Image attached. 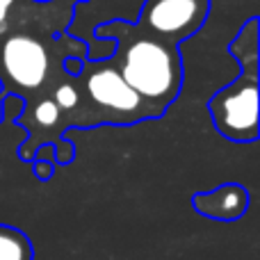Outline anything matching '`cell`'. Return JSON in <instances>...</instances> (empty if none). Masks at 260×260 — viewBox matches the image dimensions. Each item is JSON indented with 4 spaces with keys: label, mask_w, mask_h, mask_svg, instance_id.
I'll use <instances>...</instances> for the list:
<instances>
[{
    "label": "cell",
    "mask_w": 260,
    "mask_h": 260,
    "mask_svg": "<svg viewBox=\"0 0 260 260\" xmlns=\"http://www.w3.org/2000/svg\"><path fill=\"white\" fill-rule=\"evenodd\" d=\"M96 35L117 41L119 73L139 99L162 117L167 105L174 103L183 89L185 69L178 46L142 35L128 21H108L96 27Z\"/></svg>",
    "instance_id": "6da1fadb"
},
{
    "label": "cell",
    "mask_w": 260,
    "mask_h": 260,
    "mask_svg": "<svg viewBox=\"0 0 260 260\" xmlns=\"http://www.w3.org/2000/svg\"><path fill=\"white\" fill-rule=\"evenodd\" d=\"M229 53L240 64V73L233 82L212 94L208 112L224 139L249 144L258 139V16H251L240 27L229 44Z\"/></svg>",
    "instance_id": "7a4b0ae2"
},
{
    "label": "cell",
    "mask_w": 260,
    "mask_h": 260,
    "mask_svg": "<svg viewBox=\"0 0 260 260\" xmlns=\"http://www.w3.org/2000/svg\"><path fill=\"white\" fill-rule=\"evenodd\" d=\"M210 0H144L135 30L167 44L192 39L210 16Z\"/></svg>",
    "instance_id": "3957f363"
},
{
    "label": "cell",
    "mask_w": 260,
    "mask_h": 260,
    "mask_svg": "<svg viewBox=\"0 0 260 260\" xmlns=\"http://www.w3.org/2000/svg\"><path fill=\"white\" fill-rule=\"evenodd\" d=\"M82 76H85L87 94L99 108L119 114H130L133 121L160 117L151 105H146L139 99V94L123 80L119 69L112 64H91L87 59L82 64Z\"/></svg>",
    "instance_id": "277c9868"
},
{
    "label": "cell",
    "mask_w": 260,
    "mask_h": 260,
    "mask_svg": "<svg viewBox=\"0 0 260 260\" xmlns=\"http://www.w3.org/2000/svg\"><path fill=\"white\" fill-rule=\"evenodd\" d=\"M3 67L7 78L21 89H39L48 80L50 57L39 39L30 35H12L3 44Z\"/></svg>",
    "instance_id": "5b68a950"
},
{
    "label": "cell",
    "mask_w": 260,
    "mask_h": 260,
    "mask_svg": "<svg viewBox=\"0 0 260 260\" xmlns=\"http://www.w3.org/2000/svg\"><path fill=\"white\" fill-rule=\"evenodd\" d=\"M249 203L251 199H249L247 187L240 183L217 185L215 189L197 192L192 197V208L199 215L215 221H224V224L238 221L240 217L247 215Z\"/></svg>",
    "instance_id": "8992f818"
},
{
    "label": "cell",
    "mask_w": 260,
    "mask_h": 260,
    "mask_svg": "<svg viewBox=\"0 0 260 260\" xmlns=\"http://www.w3.org/2000/svg\"><path fill=\"white\" fill-rule=\"evenodd\" d=\"M0 260H35V247L25 231L0 224Z\"/></svg>",
    "instance_id": "52a82bcc"
},
{
    "label": "cell",
    "mask_w": 260,
    "mask_h": 260,
    "mask_svg": "<svg viewBox=\"0 0 260 260\" xmlns=\"http://www.w3.org/2000/svg\"><path fill=\"white\" fill-rule=\"evenodd\" d=\"M35 119L41 126H55V123L59 121V105L55 103L53 99L41 101L35 110Z\"/></svg>",
    "instance_id": "ba28073f"
},
{
    "label": "cell",
    "mask_w": 260,
    "mask_h": 260,
    "mask_svg": "<svg viewBox=\"0 0 260 260\" xmlns=\"http://www.w3.org/2000/svg\"><path fill=\"white\" fill-rule=\"evenodd\" d=\"M55 103L59 105V110H73L78 105V89L71 82H62L55 91Z\"/></svg>",
    "instance_id": "9c48e42d"
},
{
    "label": "cell",
    "mask_w": 260,
    "mask_h": 260,
    "mask_svg": "<svg viewBox=\"0 0 260 260\" xmlns=\"http://www.w3.org/2000/svg\"><path fill=\"white\" fill-rule=\"evenodd\" d=\"M53 171H55V165H50V162H41V160H37L35 162V176L39 180H50V176H53Z\"/></svg>",
    "instance_id": "30bf717a"
},
{
    "label": "cell",
    "mask_w": 260,
    "mask_h": 260,
    "mask_svg": "<svg viewBox=\"0 0 260 260\" xmlns=\"http://www.w3.org/2000/svg\"><path fill=\"white\" fill-rule=\"evenodd\" d=\"M14 3H16V0H0V35L7 30V18H9V12H12Z\"/></svg>",
    "instance_id": "8fae6325"
},
{
    "label": "cell",
    "mask_w": 260,
    "mask_h": 260,
    "mask_svg": "<svg viewBox=\"0 0 260 260\" xmlns=\"http://www.w3.org/2000/svg\"><path fill=\"white\" fill-rule=\"evenodd\" d=\"M48 160L50 165L57 167V157H55V146H50V144H44V146H39V153H37V160Z\"/></svg>",
    "instance_id": "7c38bea8"
},
{
    "label": "cell",
    "mask_w": 260,
    "mask_h": 260,
    "mask_svg": "<svg viewBox=\"0 0 260 260\" xmlns=\"http://www.w3.org/2000/svg\"><path fill=\"white\" fill-rule=\"evenodd\" d=\"M64 71H67L69 76H80L82 62H78V57H64Z\"/></svg>",
    "instance_id": "4fadbf2b"
},
{
    "label": "cell",
    "mask_w": 260,
    "mask_h": 260,
    "mask_svg": "<svg viewBox=\"0 0 260 260\" xmlns=\"http://www.w3.org/2000/svg\"><path fill=\"white\" fill-rule=\"evenodd\" d=\"M5 96H7V91H0V121H3V117H5V110H3V103H5Z\"/></svg>",
    "instance_id": "5bb4252c"
}]
</instances>
